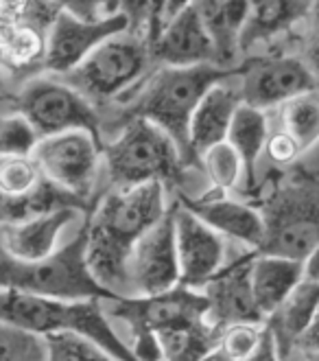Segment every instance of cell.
I'll return each instance as SVG.
<instances>
[{
    "label": "cell",
    "mask_w": 319,
    "mask_h": 361,
    "mask_svg": "<svg viewBox=\"0 0 319 361\" xmlns=\"http://www.w3.org/2000/svg\"><path fill=\"white\" fill-rule=\"evenodd\" d=\"M160 182L103 188L86 217V259L94 279L120 298H132L127 263L144 232L156 226L173 200Z\"/></svg>",
    "instance_id": "obj_1"
},
{
    "label": "cell",
    "mask_w": 319,
    "mask_h": 361,
    "mask_svg": "<svg viewBox=\"0 0 319 361\" xmlns=\"http://www.w3.org/2000/svg\"><path fill=\"white\" fill-rule=\"evenodd\" d=\"M239 71L223 68L217 63L199 66H166L154 63L138 88L114 108L103 112V142L130 118H146L171 136L184 154V160L195 166L188 152V125L201 97L217 81ZM197 169V166H195Z\"/></svg>",
    "instance_id": "obj_2"
},
{
    "label": "cell",
    "mask_w": 319,
    "mask_h": 361,
    "mask_svg": "<svg viewBox=\"0 0 319 361\" xmlns=\"http://www.w3.org/2000/svg\"><path fill=\"white\" fill-rule=\"evenodd\" d=\"M190 166L177 142L146 118H130L103 142V188H125L160 182L168 193H186ZM201 171V169H199Z\"/></svg>",
    "instance_id": "obj_3"
},
{
    "label": "cell",
    "mask_w": 319,
    "mask_h": 361,
    "mask_svg": "<svg viewBox=\"0 0 319 361\" xmlns=\"http://www.w3.org/2000/svg\"><path fill=\"white\" fill-rule=\"evenodd\" d=\"M105 300H61L20 289H0V320L35 335L73 331L92 339L118 361H140L114 333L103 309Z\"/></svg>",
    "instance_id": "obj_4"
},
{
    "label": "cell",
    "mask_w": 319,
    "mask_h": 361,
    "mask_svg": "<svg viewBox=\"0 0 319 361\" xmlns=\"http://www.w3.org/2000/svg\"><path fill=\"white\" fill-rule=\"evenodd\" d=\"M265 241L258 252L306 261L319 245V173L295 171L261 200Z\"/></svg>",
    "instance_id": "obj_5"
},
{
    "label": "cell",
    "mask_w": 319,
    "mask_h": 361,
    "mask_svg": "<svg viewBox=\"0 0 319 361\" xmlns=\"http://www.w3.org/2000/svg\"><path fill=\"white\" fill-rule=\"evenodd\" d=\"M0 289H20L61 300H118L120 295L105 289L88 267L86 228L59 245L42 261H15L0 245Z\"/></svg>",
    "instance_id": "obj_6"
},
{
    "label": "cell",
    "mask_w": 319,
    "mask_h": 361,
    "mask_svg": "<svg viewBox=\"0 0 319 361\" xmlns=\"http://www.w3.org/2000/svg\"><path fill=\"white\" fill-rule=\"evenodd\" d=\"M151 66V39L127 29L108 37L75 71L59 77L88 97L103 114L130 97Z\"/></svg>",
    "instance_id": "obj_7"
},
{
    "label": "cell",
    "mask_w": 319,
    "mask_h": 361,
    "mask_svg": "<svg viewBox=\"0 0 319 361\" xmlns=\"http://www.w3.org/2000/svg\"><path fill=\"white\" fill-rule=\"evenodd\" d=\"M0 110L23 114L39 138L70 130H88L103 140L101 110L57 75L39 73L23 81Z\"/></svg>",
    "instance_id": "obj_8"
},
{
    "label": "cell",
    "mask_w": 319,
    "mask_h": 361,
    "mask_svg": "<svg viewBox=\"0 0 319 361\" xmlns=\"http://www.w3.org/2000/svg\"><path fill=\"white\" fill-rule=\"evenodd\" d=\"M112 317L130 324L134 335V353L140 361H162L156 333L173 326L197 324L208 315V298L201 289L177 285L156 295L110 300Z\"/></svg>",
    "instance_id": "obj_9"
},
{
    "label": "cell",
    "mask_w": 319,
    "mask_h": 361,
    "mask_svg": "<svg viewBox=\"0 0 319 361\" xmlns=\"http://www.w3.org/2000/svg\"><path fill=\"white\" fill-rule=\"evenodd\" d=\"M42 176L92 206L101 184L103 140L88 130H70L39 138L31 154Z\"/></svg>",
    "instance_id": "obj_10"
},
{
    "label": "cell",
    "mask_w": 319,
    "mask_h": 361,
    "mask_svg": "<svg viewBox=\"0 0 319 361\" xmlns=\"http://www.w3.org/2000/svg\"><path fill=\"white\" fill-rule=\"evenodd\" d=\"M237 83L241 99L261 110H275L284 101L319 88V83L300 55H256L239 63Z\"/></svg>",
    "instance_id": "obj_11"
},
{
    "label": "cell",
    "mask_w": 319,
    "mask_h": 361,
    "mask_svg": "<svg viewBox=\"0 0 319 361\" xmlns=\"http://www.w3.org/2000/svg\"><path fill=\"white\" fill-rule=\"evenodd\" d=\"M132 298L156 295L180 285V261L175 247V215L173 204L166 215L138 239L127 263Z\"/></svg>",
    "instance_id": "obj_12"
},
{
    "label": "cell",
    "mask_w": 319,
    "mask_h": 361,
    "mask_svg": "<svg viewBox=\"0 0 319 361\" xmlns=\"http://www.w3.org/2000/svg\"><path fill=\"white\" fill-rule=\"evenodd\" d=\"M180 285L204 289L227 261V239L180 200L173 202Z\"/></svg>",
    "instance_id": "obj_13"
},
{
    "label": "cell",
    "mask_w": 319,
    "mask_h": 361,
    "mask_svg": "<svg viewBox=\"0 0 319 361\" xmlns=\"http://www.w3.org/2000/svg\"><path fill=\"white\" fill-rule=\"evenodd\" d=\"M127 29L130 23L123 13L103 20H83L68 11H57L49 27L44 73L59 77L75 71L99 44Z\"/></svg>",
    "instance_id": "obj_14"
},
{
    "label": "cell",
    "mask_w": 319,
    "mask_h": 361,
    "mask_svg": "<svg viewBox=\"0 0 319 361\" xmlns=\"http://www.w3.org/2000/svg\"><path fill=\"white\" fill-rule=\"evenodd\" d=\"M254 257L256 250H249L234 261H225V265L201 289L210 305L206 320L215 329L223 331L230 324L241 322L263 324L267 320L251 293L249 269Z\"/></svg>",
    "instance_id": "obj_15"
},
{
    "label": "cell",
    "mask_w": 319,
    "mask_h": 361,
    "mask_svg": "<svg viewBox=\"0 0 319 361\" xmlns=\"http://www.w3.org/2000/svg\"><path fill=\"white\" fill-rule=\"evenodd\" d=\"M210 228H215L225 239L247 250H261L265 241V219L258 206L245 200L230 197V193H201L197 197H177Z\"/></svg>",
    "instance_id": "obj_16"
},
{
    "label": "cell",
    "mask_w": 319,
    "mask_h": 361,
    "mask_svg": "<svg viewBox=\"0 0 319 361\" xmlns=\"http://www.w3.org/2000/svg\"><path fill=\"white\" fill-rule=\"evenodd\" d=\"M154 63L166 66H199L217 63V49L195 5L171 16L151 42Z\"/></svg>",
    "instance_id": "obj_17"
},
{
    "label": "cell",
    "mask_w": 319,
    "mask_h": 361,
    "mask_svg": "<svg viewBox=\"0 0 319 361\" xmlns=\"http://www.w3.org/2000/svg\"><path fill=\"white\" fill-rule=\"evenodd\" d=\"M86 210L79 206H61L42 212L27 221L0 226V245L15 261H42L59 247V239Z\"/></svg>",
    "instance_id": "obj_18"
},
{
    "label": "cell",
    "mask_w": 319,
    "mask_h": 361,
    "mask_svg": "<svg viewBox=\"0 0 319 361\" xmlns=\"http://www.w3.org/2000/svg\"><path fill=\"white\" fill-rule=\"evenodd\" d=\"M237 73L217 81L215 86L201 97L193 116H190L188 152H190V160H193L197 169H199V156L208 147L227 138L232 118L237 114L239 105L243 103L239 83H237Z\"/></svg>",
    "instance_id": "obj_19"
},
{
    "label": "cell",
    "mask_w": 319,
    "mask_h": 361,
    "mask_svg": "<svg viewBox=\"0 0 319 361\" xmlns=\"http://www.w3.org/2000/svg\"><path fill=\"white\" fill-rule=\"evenodd\" d=\"M313 0H247V16L241 31V61L258 47L289 35L306 23Z\"/></svg>",
    "instance_id": "obj_20"
},
{
    "label": "cell",
    "mask_w": 319,
    "mask_h": 361,
    "mask_svg": "<svg viewBox=\"0 0 319 361\" xmlns=\"http://www.w3.org/2000/svg\"><path fill=\"white\" fill-rule=\"evenodd\" d=\"M49 27L51 23L0 25V68L13 88L44 73Z\"/></svg>",
    "instance_id": "obj_21"
},
{
    "label": "cell",
    "mask_w": 319,
    "mask_h": 361,
    "mask_svg": "<svg viewBox=\"0 0 319 361\" xmlns=\"http://www.w3.org/2000/svg\"><path fill=\"white\" fill-rule=\"evenodd\" d=\"M319 309V283L302 279L284 302L267 317V326L275 339V346L282 359L291 355L300 337L308 331Z\"/></svg>",
    "instance_id": "obj_22"
},
{
    "label": "cell",
    "mask_w": 319,
    "mask_h": 361,
    "mask_svg": "<svg viewBox=\"0 0 319 361\" xmlns=\"http://www.w3.org/2000/svg\"><path fill=\"white\" fill-rule=\"evenodd\" d=\"M249 279L254 300H256L263 315L269 317L304 279V261L256 252L251 261Z\"/></svg>",
    "instance_id": "obj_23"
},
{
    "label": "cell",
    "mask_w": 319,
    "mask_h": 361,
    "mask_svg": "<svg viewBox=\"0 0 319 361\" xmlns=\"http://www.w3.org/2000/svg\"><path fill=\"white\" fill-rule=\"evenodd\" d=\"M215 42L219 66L241 63V31L247 16V0H195L193 3Z\"/></svg>",
    "instance_id": "obj_24"
},
{
    "label": "cell",
    "mask_w": 319,
    "mask_h": 361,
    "mask_svg": "<svg viewBox=\"0 0 319 361\" xmlns=\"http://www.w3.org/2000/svg\"><path fill=\"white\" fill-rule=\"evenodd\" d=\"M271 130V116L267 110L254 108V105L241 103L237 114L232 118L227 142L239 152V156L245 162V193L256 190V176H258V162L265 156V147Z\"/></svg>",
    "instance_id": "obj_25"
},
{
    "label": "cell",
    "mask_w": 319,
    "mask_h": 361,
    "mask_svg": "<svg viewBox=\"0 0 319 361\" xmlns=\"http://www.w3.org/2000/svg\"><path fill=\"white\" fill-rule=\"evenodd\" d=\"M275 127L289 134L302 154H308L319 145V88L295 94L275 110Z\"/></svg>",
    "instance_id": "obj_26"
},
{
    "label": "cell",
    "mask_w": 319,
    "mask_h": 361,
    "mask_svg": "<svg viewBox=\"0 0 319 361\" xmlns=\"http://www.w3.org/2000/svg\"><path fill=\"white\" fill-rule=\"evenodd\" d=\"M219 335L221 331L208 320L156 333L164 361H204L210 353H215Z\"/></svg>",
    "instance_id": "obj_27"
},
{
    "label": "cell",
    "mask_w": 319,
    "mask_h": 361,
    "mask_svg": "<svg viewBox=\"0 0 319 361\" xmlns=\"http://www.w3.org/2000/svg\"><path fill=\"white\" fill-rule=\"evenodd\" d=\"M61 206H79L83 210H90L88 204H83L81 200L70 195L68 190H63L55 186L53 182L44 180V184L29 195H20V197L0 195V226L27 221L31 217L42 215V212H51Z\"/></svg>",
    "instance_id": "obj_28"
},
{
    "label": "cell",
    "mask_w": 319,
    "mask_h": 361,
    "mask_svg": "<svg viewBox=\"0 0 319 361\" xmlns=\"http://www.w3.org/2000/svg\"><path fill=\"white\" fill-rule=\"evenodd\" d=\"M199 169L210 182V188L219 190V193L232 195L234 190H241V186H245V162L227 140L208 147L199 156Z\"/></svg>",
    "instance_id": "obj_29"
},
{
    "label": "cell",
    "mask_w": 319,
    "mask_h": 361,
    "mask_svg": "<svg viewBox=\"0 0 319 361\" xmlns=\"http://www.w3.org/2000/svg\"><path fill=\"white\" fill-rule=\"evenodd\" d=\"M39 166L31 154L27 156H0V195L20 197L29 195L44 184Z\"/></svg>",
    "instance_id": "obj_30"
},
{
    "label": "cell",
    "mask_w": 319,
    "mask_h": 361,
    "mask_svg": "<svg viewBox=\"0 0 319 361\" xmlns=\"http://www.w3.org/2000/svg\"><path fill=\"white\" fill-rule=\"evenodd\" d=\"M49 361H118L92 339L73 331L44 335Z\"/></svg>",
    "instance_id": "obj_31"
},
{
    "label": "cell",
    "mask_w": 319,
    "mask_h": 361,
    "mask_svg": "<svg viewBox=\"0 0 319 361\" xmlns=\"http://www.w3.org/2000/svg\"><path fill=\"white\" fill-rule=\"evenodd\" d=\"M0 361H49L46 339L0 320Z\"/></svg>",
    "instance_id": "obj_32"
},
{
    "label": "cell",
    "mask_w": 319,
    "mask_h": 361,
    "mask_svg": "<svg viewBox=\"0 0 319 361\" xmlns=\"http://www.w3.org/2000/svg\"><path fill=\"white\" fill-rule=\"evenodd\" d=\"M263 329H261V324H249V322L225 326L219 335L215 357L212 359L215 361H245L261 344Z\"/></svg>",
    "instance_id": "obj_33"
},
{
    "label": "cell",
    "mask_w": 319,
    "mask_h": 361,
    "mask_svg": "<svg viewBox=\"0 0 319 361\" xmlns=\"http://www.w3.org/2000/svg\"><path fill=\"white\" fill-rule=\"evenodd\" d=\"M39 136L33 125L13 110H0V156L33 154Z\"/></svg>",
    "instance_id": "obj_34"
},
{
    "label": "cell",
    "mask_w": 319,
    "mask_h": 361,
    "mask_svg": "<svg viewBox=\"0 0 319 361\" xmlns=\"http://www.w3.org/2000/svg\"><path fill=\"white\" fill-rule=\"evenodd\" d=\"M57 11L53 0H0V25L53 23Z\"/></svg>",
    "instance_id": "obj_35"
},
{
    "label": "cell",
    "mask_w": 319,
    "mask_h": 361,
    "mask_svg": "<svg viewBox=\"0 0 319 361\" xmlns=\"http://www.w3.org/2000/svg\"><path fill=\"white\" fill-rule=\"evenodd\" d=\"M302 156L304 154L300 147H297V142L289 134L278 130L275 125H271L267 147H265V158L278 169H291L293 164H297V160Z\"/></svg>",
    "instance_id": "obj_36"
},
{
    "label": "cell",
    "mask_w": 319,
    "mask_h": 361,
    "mask_svg": "<svg viewBox=\"0 0 319 361\" xmlns=\"http://www.w3.org/2000/svg\"><path fill=\"white\" fill-rule=\"evenodd\" d=\"M59 11H68L83 20H103L120 13L116 0H53Z\"/></svg>",
    "instance_id": "obj_37"
},
{
    "label": "cell",
    "mask_w": 319,
    "mask_h": 361,
    "mask_svg": "<svg viewBox=\"0 0 319 361\" xmlns=\"http://www.w3.org/2000/svg\"><path fill=\"white\" fill-rule=\"evenodd\" d=\"M120 13L130 23V31L149 35V18H151V0H116Z\"/></svg>",
    "instance_id": "obj_38"
},
{
    "label": "cell",
    "mask_w": 319,
    "mask_h": 361,
    "mask_svg": "<svg viewBox=\"0 0 319 361\" xmlns=\"http://www.w3.org/2000/svg\"><path fill=\"white\" fill-rule=\"evenodd\" d=\"M302 57L319 83V3H313L311 16H308V33H306Z\"/></svg>",
    "instance_id": "obj_39"
},
{
    "label": "cell",
    "mask_w": 319,
    "mask_h": 361,
    "mask_svg": "<svg viewBox=\"0 0 319 361\" xmlns=\"http://www.w3.org/2000/svg\"><path fill=\"white\" fill-rule=\"evenodd\" d=\"M245 361H282L280 353H278V346H275V339L269 331V326L263 329V337H261V344L256 346Z\"/></svg>",
    "instance_id": "obj_40"
},
{
    "label": "cell",
    "mask_w": 319,
    "mask_h": 361,
    "mask_svg": "<svg viewBox=\"0 0 319 361\" xmlns=\"http://www.w3.org/2000/svg\"><path fill=\"white\" fill-rule=\"evenodd\" d=\"M166 7L168 0H151V18H149V39H156L162 25L166 23Z\"/></svg>",
    "instance_id": "obj_41"
},
{
    "label": "cell",
    "mask_w": 319,
    "mask_h": 361,
    "mask_svg": "<svg viewBox=\"0 0 319 361\" xmlns=\"http://www.w3.org/2000/svg\"><path fill=\"white\" fill-rule=\"evenodd\" d=\"M297 348H300V350L319 348V309H317V315H315L313 324H311L308 331L300 337V342H297Z\"/></svg>",
    "instance_id": "obj_42"
},
{
    "label": "cell",
    "mask_w": 319,
    "mask_h": 361,
    "mask_svg": "<svg viewBox=\"0 0 319 361\" xmlns=\"http://www.w3.org/2000/svg\"><path fill=\"white\" fill-rule=\"evenodd\" d=\"M304 279L319 283V245L311 252V257L304 261Z\"/></svg>",
    "instance_id": "obj_43"
},
{
    "label": "cell",
    "mask_w": 319,
    "mask_h": 361,
    "mask_svg": "<svg viewBox=\"0 0 319 361\" xmlns=\"http://www.w3.org/2000/svg\"><path fill=\"white\" fill-rule=\"evenodd\" d=\"M13 83L9 81V77L5 75V71L0 68V108H3V105L9 101V97L13 94Z\"/></svg>",
    "instance_id": "obj_44"
},
{
    "label": "cell",
    "mask_w": 319,
    "mask_h": 361,
    "mask_svg": "<svg viewBox=\"0 0 319 361\" xmlns=\"http://www.w3.org/2000/svg\"><path fill=\"white\" fill-rule=\"evenodd\" d=\"M193 3H195V0H168V7H166V20L171 18V16H175V13H180L182 9L190 7ZM162 27H164V25H162Z\"/></svg>",
    "instance_id": "obj_45"
},
{
    "label": "cell",
    "mask_w": 319,
    "mask_h": 361,
    "mask_svg": "<svg viewBox=\"0 0 319 361\" xmlns=\"http://www.w3.org/2000/svg\"><path fill=\"white\" fill-rule=\"evenodd\" d=\"M304 353V361H319V348L313 350H302Z\"/></svg>",
    "instance_id": "obj_46"
},
{
    "label": "cell",
    "mask_w": 319,
    "mask_h": 361,
    "mask_svg": "<svg viewBox=\"0 0 319 361\" xmlns=\"http://www.w3.org/2000/svg\"><path fill=\"white\" fill-rule=\"evenodd\" d=\"M313 3H319V0H313Z\"/></svg>",
    "instance_id": "obj_47"
},
{
    "label": "cell",
    "mask_w": 319,
    "mask_h": 361,
    "mask_svg": "<svg viewBox=\"0 0 319 361\" xmlns=\"http://www.w3.org/2000/svg\"><path fill=\"white\" fill-rule=\"evenodd\" d=\"M317 173H319V171H317Z\"/></svg>",
    "instance_id": "obj_48"
}]
</instances>
